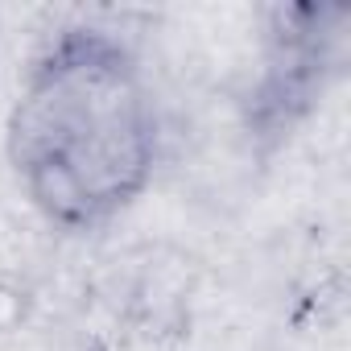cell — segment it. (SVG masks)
<instances>
[{"label":"cell","mask_w":351,"mask_h":351,"mask_svg":"<svg viewBox=\"0 0 351 351\" xmlns=\"http://www.w3.org/2000/svg\"><path fill=\"white\" fill-rule=\"evenodd\" d=\"M347 62V5H277L265 13L256 75L240 99L244 136L273 153L326 99Z\"/></svg>","instance_id":"cell-2"},{"label":"cell","mask_w":351,"mask_h":351,"mask_svg":"<svg viewBox=\"0 0 351 351\" xmlns=\"http://www.w3.org/2000/svg\"><path fill=\"white\" fill-rule=\"evenodd\" d=\"M161 153V99L120 29L66 21L29 54L5 116V161L46 228H112L149 195Z\"/></svg>","instance_id":"cell-1"}]
</instances>
